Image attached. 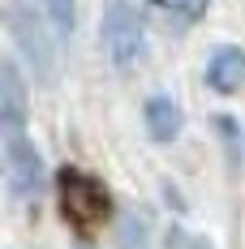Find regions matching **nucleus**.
Segmentation results:
<instances>
[{
  "label": "nucleus",
  "mask_w": 245,
  "mask_h": 249,
  "mask_svg": "<svg viewBox=\"0 0 245 249\" xmlns=\"http://www.w3.org/2000/svg\"><path fill=\"white\" fill-rule=\"evenodd\" d=\"M4 26H9V39L18 56L26 60V69L39 77V82H52L56 77V30L43 13H35L26 0H9L4 4Z\"/></svg>",
  "instance_id": "1"
},
{
  "label": "nucleus",
  "mask_w": 245,
  "mask_h": 249,
  "mask_svg": "<svg viewBox=\"0 0 245 249\" xmlns=\"http://www.w3.org/2000/svg\"><path fill=\"white\" fill-rule=\"evenodd\" d=\"M99 43L108 52L112 69L129 73L142 56H147V22L129 0H108L103 22H99Z\"/></svg>",
  "instance_id": "2"
},
{
  "label": "nucleus",
  "mask_w": 245,
  "mask_h": 249,
  "mask_svg": "<svg viewBox=\"0 0 245 249\" xmlns=\"http://www.w3.org/2000/svg\"><path fill=\"white\" fill-rule=\"evenodd\" d=\"M0 138H4V185H9V194L22 206H35L43 198V185H48L43 155L26 129H0Z\"/></svg>",
  "instance_id": "3"
},
{
  "label": "nucleus",
  "mask_w": 245,
  "mask_h": 249,
  "mask_svg": "<svg viewBox=\"0 0 245 249\" xmlns=\"http://www.w3.org/2000/svg\"><path fill=\"white\" fill-rule=\"evenodd\" d=\"M60 206H65V215H69L74 224L91 228V224H99V219L108 215V189L99 185L95 176L69 168V172L60 176Z\"/></svg>",
  "instance_id": "4"
},
{
  "label": "nucleus",
  "mask_w": 245,
  "mask_h": 249,
  "mask_svg": "<svg viewBox=\"0 0 245 249\" xmlns=\"http://www.w3.org/2000/svg\"><path fill=\"white\" fill-rule=\"evenodd\" d=\"M202 77H207V86H211L215 95H237L245 86V48H237V43L211 48Z\"/></svg>",
  "instance_id": "5"
},
{
  "label": "nucleus",
  "mask_w": 245,
  "mask_h": 249,
  "mask_svg": "<svg viewBox=\"0 0 245 249\" xmlns=\"http://www.w3.org/2000/svg\"><path fill=\"white\" fill-rule=\"evenodd\" d=\"M142 121H147V133L155 142H176L181 124H185V112H181V103L172 95H151L142 103Z\"/></svg>",
  "instance_id": "6"
},
{
  "label": "nucleus",
  "mask_w": 245,
  "mask_h": 249,
  "mask_svg": "<svg viewBox=\"0 0 245 249\" xmlns=\"http://www.w3.org/2000/svg\"><path fill=\"white\" fill-rule=\"evenodd\" d=\"M0 129H26V82L13 60L0 65Z\"/></svg>",
  "instance_id": "7"
},
{
  "label": "nucleus",
  "mask_w": 245,
  "mask_h": 249,
  "mask_svg": "<svg viewBox=\"0 0 245 249\" xmlns=\"http://www.w3.org/2000/svg\"><path fill=\"white\" fill-rule=\"evenodd\" d=\"M116 241H121V249H151V219L147 211H129L121 219V228H116Z\"/></svg>",
  "instance_id": "8"
},
{
  "label": "nucleus",
  "mask_w": 245,
  "mask_h": 249,
  "mask_svg": "<svg viewBox=\"0 0 245 249\" xmlns=\"http://www.w3.org/2000/svg\"><path fill=\"white\" fill-rule=\"evenodd\" d=\"M39 4H43V18L52 22L56 35L69 39V35L77 30V0H39Z\"/></svg>",
  "instance_id": "9"
},
{
  "label": "nucleus",
  "mask_w": 245,
  "mask_h": 249,
  "mask_svg": "<svg viewBox=\"0 0 245 249\" xmlns=\"http://www.w3.org/2000/svg\"><path fill=\"white\" fill-rule=\"evenodd\" d=\"M164 13H172V18H181V22H198L215 0H155Z\"/></svg>",
  "instance_id": "10"
},
{
  "label": "nucleus",
  "mask_w": 245,
  "mask_h": 249,
  "mask_svg": "<svg viewBox=\"0 0 245 249\" xmlns=\"http://www.w3.org/2000/svg\"><path fill=\"white\" fill-rule=\"evenodd\" d=\"M164 249H215L207 236H198V232H189V228L172 224L168 232H164Z\"/></svg>",
  "instance_id": "11"
}]
</instances>
